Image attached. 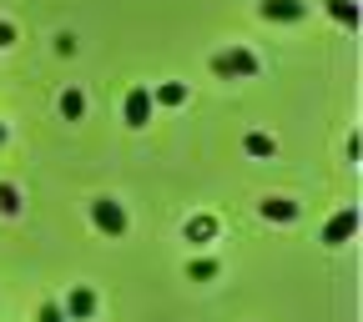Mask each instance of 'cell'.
<instances>
[{"label": "cell", "mask_w": 363, "mask_h": 322, "mask_svg": "<svg viewBox=\"0 0 363 322\" xmlns=\"http://www.w3.org/2000/svg\"><path fill=\"white\" fill-rule=\"evenodd\" d=\"M262 217H267V222H293V217H298V202H288V197H267V202H262Z\"/></svg>", "instance_id": "cell-7"}, {"label": "cell", "mask_w": 363, "mask_h": 322, "mask_svg": "<svg viewBox=\"0 0 363 322\" xmlns=\"http://www.w3.org/2000/svg\"><path fill=\"white\" fill-rule=\"evenodd\" d=\"M71 322H86L91 312H96V292L91 287H71V297H66V307H61Z\"/></svg>", "instance_id": "cell-6"}, {"label": "cell", "mask_w": 363, "mask_h": 322, "mask_svg": "<svg viewBox=\"0 0 363 322\" xmlns=\"http://www.w3.org/2000/svg\"><path fill=\"white\" fill-rule=\"evenodd\" d=\"M121 111H126V126L142 131V126L152 121V111H157V106H152V91H147V86H131L126 101H121Z\"/></svg>", "instance_id": "cell-3"}, {"label": "cell", "mask_w": 363, "mask_h": 322, "mask_svg": "<svg viewBox=\"0 0 363 322\" xmlns=\"http://www.w3.org/2000/svg\"><path fill=\"white\" fill-rule=\"evenodd\" d=\"M91 222H96L101 237H121V232H126V212H121V202H111V197H96V202H91Z\"/></svg>", "instance_id": "cell-2"}, {"label": "cell", "mask_w": 363, "mask_h": 322, "mask_svg": "<svg viewBox=\"0 0 363 322\" xmlns=\"http://www.w3.org/2000/svg\"><path fill=\"white\" fill-rule=\"evenodd\" d=\"M308 0H262V21H303Z\"/></svg>", "instance_id": "cell-5"}, {"label": "cell", "mask_w": 363, "mask_h": 322, "mask_svg": "<svg viewBox=\"0 0 363 322\" xmlns=\"http://www.w3.org/2000/svg\"><path fill=\"white\" fill-rule=\"evenodd\" d=\"M353 232H358V212H353V207H343L338 217H328V222H323V242H328V247H343Z\"/></svg>", "instance_id": "cell-4"}, {"label": "cell", "mask_w": 363, "mask_h": 322, "mask_svg": "<svg viewBox=\"0 0 363 322\" xmlns=\"http://www.w3.org/2000/svg\"><path fill=\"white\" fill-rule=\"evenodd\" d=\"M242 146H247L252 156H272V151H278V146H272V136H262V131H252V136H247Z\"/></svg>", "instance_id": "cell-13"}, {"label": "cell", "mask_w": 363, "mask_h": 322, "mask_svg": "<svg viewBox=\"0 0 363 322\" xmlns=\"http://www.w3.org/2000/svg\"><path fill=\"white\" fill-rule=\"evenodd\" d=\"M35 322H71V317H66V312H61L56 302H40V312H35Z\"/></svg>", "instance_id": "cell-14"}, {"label": "cell", "mask_w": 363, "mask_h": 322, "mask_svg": "<svg viewBox=\"0 0 363 322\" xmlns=\"http://www.w3.org/2000/svg\"><path fill=\"white\" fill-rule=\"evenodd\" d=\"M61 116H66V121H81V116H86V96H81L76 86L61 91Z\"/></svg>", "instance_id": "cell-11"}, {"label": "cell", "mask_w": 363, "mask_h": 322, "mask_svg": "<svg viewBox=\"0 0 363 322\" xmlns=\"http://www.w3.org/2000/svg\"><path fill=\"white\" fill-rule=\"evenodd\" d=\"M0 146H6V126H0Z\"/></svg>", "instance_id": "cell-17"}, {"label": "cell", "mask_w": 363, "mask_h": 322, "mask_svg": "<svg viewBox=\"0 0 363 322\" xmlns=\"http://www.w3.org/2000/svg\"><path fill=\"white\" fill-rule=\"evenodd\" d=\"M217 237V217H192L187 222V242H212Z\"/></svg>", "instance_id": "cell-9"}, {"label": "cell", "mask_w": 363, "mask_h": 322, "mask_svg": "<svg viewBox=\"0 0 363 322\" xmlns=\"http://www.w3.org/2000/svg\"><path fill=\"white\" fill-rule=\"evenodd\" d=\"M0 212H21V192L16 187H0Z\"/></svg>", "instance_id": "cell-15"}, {"label": "cell", "mask_w": 363, "mask_h": 322, "mask_svg": "<svg viewBox=\"0 0 363 322\" xmlns=\"http://www.w3.org/2000/svg\"><path fill=\"white\" fill-rule=\"evenodd\" d=\"M212 71L222 81H247V76H257V56L247 51V45H227V51L212 56Z\"/></svg>", "instance_id": "cell-1"}, {"label": "cell", "mask_w": 363, "mask_h": 322, "mask_svg": "<svg viewBox=\"0 0 363 322\" xmlns=\"http://www.w3.org/2000/svg\"><path fill=\"white\" fill-rule=\"evenodd\" d=\"M328 16H333L343 30H353V25H358V6H353V0H328Z\"/></svg>", "instance_id": "cell-10"}, {"label": "cell", "mask_w": 363, "mask_h": 322, "mask_svg": "<svg viewBox=\"0 0 363 322\" xmlns=\"http://www.w3.org/2000/svg\"><path fill=\"white\" fill-rule=\"evenodd\" d=\"M11 40H16V30H11V25H0V45H11Z\"/></svg>", "instance_id": "cell-16"}, {"label": "cell", "mask_w": 363, "mask_h": 322, "mask_svg": "<svg viewBox=\"0 0 363 322\" xmlns=\"http://www.w3.org/2000/svg\"><path fill=\"white\" fill-rule=\"evenodd\" d=\"M182 101H187V86H177V81H167V86L152 91V106H182Z\"/></svg>", "instance_id": "cell-8"}, {"label": "cell", "mask_w": 363, "mask_h": 322, "mask_svg": "<svg viewBox=\"0 0 363 322\" xmlns=\"http://www.w3.org/2000/svg\"><path fill=\"white\" fill-rule=\"evenodd\" d=\"M187 277H192V282H212V277H217V262H212V257H197V262L187 267Z\"/></svg>", "instance_id": "cell-12"}]
</instances>
